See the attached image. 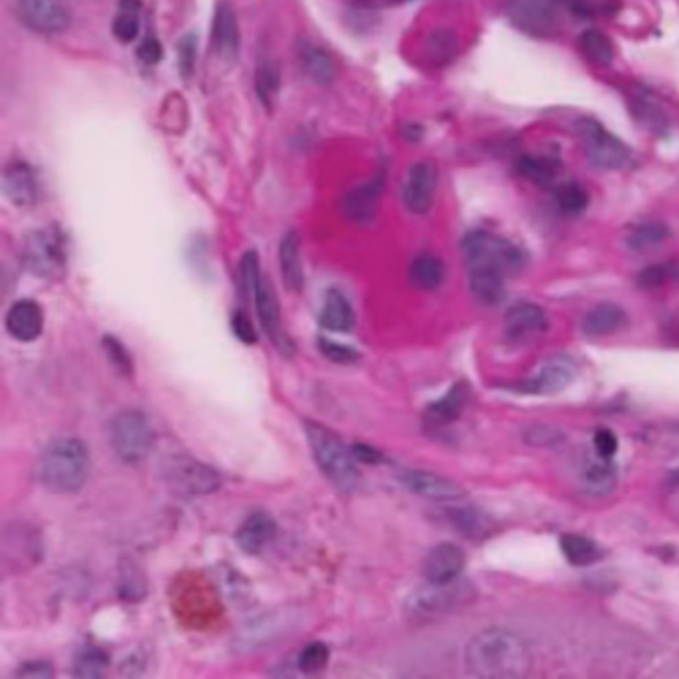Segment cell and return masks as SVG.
<instances>
[{
	"label": "cell",
	"mask_w": 679,
	"mask_h": 679,
	"mask_svg": "<svg viewBox=\"0 0 679 679\" xmlns=\"http://www.w3.org/2000/svg\"><path fill=\"white\" fill-rule=\"evenodd\" d=\"M462 251L475 299L486 306H498L506 299V279L526 263L524 252L515 243L489 231L467 235Z\"/></svg>",
	"instance_id": "obj_1"
},
{
	"label": "cell",
	"mask_w": 679,
	"mask_h": 679,
	"mask_svg": "<svg viewBox=\"0 0 679 679\" xmlns=\"http://www.w3.org/2000/svg\"><path fill=\"white\" fill-rule=\"evenodd\" d=\"M471 676L485 679H518L531 669L526 642L511 630L489 628L475 634L465 650Z\"/></svg>",
	"instance_id": "obj_2"
},
{
	"label": "cell",
	"mask_w": 679,
	"mask_h": 679,
	"mask_svg": "<svg viewBox=\"0 0 679 679\" xmlns=\"http://www.w3.org/2000/svg\"><path fill=\"white\" fill-rule=\"evenodd\" d=\"M91 461L84 443L75 438H59L40 455V482L55 494H73L87 482Z\"/></svg>",
	"instance_id": "obj_3"
},
{
	"label": "cell",
	"mask_w": 679,
	"mask_h": 679,
	"mask_svg": "<svg viewBox=\"0 0 679 679\" xmlns=\"http://www.w3.org/2000/svg\"><path fill=\"white\" fill-rule=\"evenodd\" d=\"M313 458L329 479L344 493H351L359 487L360 473L353 462L352 451L347 450L340 438L325 426L307 421L304 424Z\"/></svg>",
	"instance_id": "obj_4"
},
{
	"label": "cell",
	"mask_w": 679,
	"mask_h": 679,
	"mask_svg": "<svg viewBox=\"0 0 679 679\" xmlns=\"http://www.w3.org/2000/svg\"><path fill=\"white\" fill-rule=\"evenodd\" d=\"M113 450L126 463H140L153 445V429L144 413L128 409L116 414L109 425Z\"/></svg>",
	"instance_id": "obj_5"
},
{
	"label": "cell",
	"mask_w": 679,
	"mask_h": 679,
	"mask_svg": "<svg viewBox=\"0 0 679 679\" xmlns=\"http://www.w3.org/2000/svg\"><path fill=\"white\" fill-rule=\"evenodd\" d=\"M576 133L585 156L597 168L618 170L628 165L630 161L628 146L605 129L599 121L591 117L580 119L576 124Z\"/></svg>",
	"instance_id": "obj_6"
},
{
	"label": "cell",
	"mask_w": 679,
	"mask_h": 679,
	"mask_svg": "<svg viewBox=\"0 0 679 679\" xmlns=\"http://www.w3.org/2000/svg\"><path fill=\"white\" fill-rule=\"evenodd\" d=\"M24 259L32 274L43 279H59L67 262V245L59 229L34 231L24 246Z\"/></svg>",
	"instance_id": "obj_7"
},
{
	"label": "cell",
	"mask_w": 679,
	"mask_h": 679,
	"mask_svg": "<svg viewBox=\"0 0 679 679\" xmlns=\"http://www.w3.org/2000/svg\"><path fill=\"white\" fill-rule=\"evenodd\" d=\"M473 591L469 585L453 580L447 583H430L418 588L409 597L408 609L418 617H434L445 615L453 609L461 607L470 600Z\"/></svg>",
	"instance_id": "obj_8"
},
{
	"label": "cell",
	"mask_w": 679,
	"mask_h": 679,
	"mask_svg": "<svg viewBox=\"0 0 679 679\" xmlns=\"http://www.w3.org/2000/svg\"><path fill=\"white\" fill-rule=\"evenodd\" d=\"M511 19L528 34L547 36L560 26L567 0H510Z\"/></svg>",
	"instance_id": "obj_9"
},
{
	"label": "cell",
	"mask_w": 679,
	"mask_h": 679,
	"mask_svg": "<svg viewBox=\"0 0 679 679\" xmlns=\"http://www.w3.org/2000/svg\"><path fill=\"white\" fill-rule=\"evenodd\" d=\"M165 478L181 493L207 495L221 486L217 471L189 457L170 458L164 466Z\"/></svg>",
	"instance_id": "obj_10"
},
{
	"label": "cell",
	"mask_w": 679,
	"mask_h": 679,
	"mask_svg": "<svg viewBox=\"0 0 679 679\" xmlns=\"http://www.w3.org/2000/svg\"><path fill=\"white\" fill-rule=\"evenodd\" d=\"M252 295H254L256 312H258L264 332L267 333L280 353H283L284 356L294 355V341L284 331L278 296H276L274 287L266 276H260Z\"/></svg>",
	"instance_id": "obj_11"
},
{
	"label": "cell",
	"mask_w": 679,
	"mask_h": 679,
	"mask_svg": "<svg viewBox=\"0 0 679 679\" xmlns=\"http://www.w3.org/2000/svg\"><path fill=\"white\" fill-rule=\"evenodd\" d=\"M19 12L31 30L44 35L62 34L72 19L67 0H19Z\"/></svg>",
	"instance_id": "obj_12"
},
{
	"label": "cell",
	"mask_w": 679,
	"mask_h": 679,
	"mask_svg": "<svg viewBox=\"0 0 679 679\" xmlns=\"http://www.w3.org/2000/svg\"><path fill=\"white\" fill-rule=\"evenodd\" d=\"M438 172L429 162H418L409 169L404 187L402 201L410 213L428 214L433 207L437 193Z\"/></svg>",
	"instance_id": "obj_13"
},
{
	"label": "cell",
	"mask_w": 679,
	"mask_h": 679,
	"mask_svg": "<svg viewBox=\"0 0 679 679\" xmlns=\"http://www.w3.org/2000/svg\"><path fill=\"white\" fill-rule=\"evenodd\" d=\"M547 327L548 321L543 309L534 303H516L504 316V333L514 343L534 339L546 332Z\"/></svg>",
	"instance_id": "obj_14"
},
{
	"label": "cell",
	"mask_w": 679,
	"mask_h": 679,
	"mask_svg": "<svg viewBox=\"0 0 679 679\" xmlns=\"http://www.w3.org/2000/svg\"><path fill=\"white\" fill-rule=\"evenodd\" d=\"M386 178L384 173L376 176L349 191L345 195L343 210L351 221L356 223H368L376 217L382 193H384Z\"/></svg>",
	"instance_id": "obj_15"
},
{
	"label": "cell",
	"mask_w": 679,
	"mask_h": 679,
	"mask_svg": "<svg viewBox=\"0 0 679 679\" xmlns=\"http://www.w3.org/2000/svg\"><path fill=\"white\" fill-rule=\"evenodd\" d=\"M43 309L34 300L23 299L8 309L6 328L20 343H31L43 332Z\"/></svg>",
	"instance_id": "obj_16"
},
{
	"label": "cell",
	"mask_w": 679,
	"mask_h": 679,
	"mask_svg": "<svg viewBox=\"0 0 679 679\" xmlns=\"http://www.w3.org/2000/svg\"><path fill=\"white\" fill-rule=\"evenodd\" d=\"M465 554L458 546L441 543L435 546L424 561V575L430 583L457 580L465 567Z\"/></svg>",
	"instance_id": "obj_17"
},
{
	"label": "cell",
	"mask_w": 679,
	"mask_h": 679,
	"mask_svg": "<svg viewBox=\"0 0 679 679\" xmlns=\"http://www.w3.org/2000/svg\"><path fill=\"white\" fill-rule=\"evenodd\" d=\"M404 485L414 494L433 500L453 502L465 496V490L457 483L429 471H408L401 477Z\"/></svg>",
	"instance_id": "obj_18"
},
{
	"label": "cell",
	"mask_w": 679,
	"mask_h": 679,
	"mask_svg": "<svg viewBox=\"0 0 679 679\" xmlns=\"http://www.w3.org/2000/svg\"><path fill=\"white\" fill-rule=\"evenodd\" d=\"M575 378L571 363L564 359L551 360L536 376L520 386L522 392L530 394H554L567 388Z\"/></svg>",
	"instance_id": "obj_19"
},
{
	"label": "cell",
	"mask_w": 679,
	"mask_h": 679,
	"mask_svg": "<svg viewBox=\"0 0 679 679\" xmlns=\"http://www.w3.org/2000/svg\"><path fill=\"white\" fill-rule=\"evenodd\" d=\"M213 43L222 58L233 59L238 54L241 34L237 15L230 3L222 2L215 10L213 20Z\"/></svg>",
	"instance_id": "obj_20"
},
{
	"label": "cell",
	"mask_w": 679,
	"mask_h": 679,
	"mask_svg": "<svg viewBox=\"0 0 679 679\" xmlns=\"http://www.w3.org/2000/svg\"><path fill=\"white\" fill-rule=\"evenodd\" d=\"M276 524L266 512H254L239 527L235 540L246 554H259L274 539Z\"/></svg>",
	"instance_id": "obj_21"
},
{
	"label": "cell",
	"mask_w": 679,
	"mask_h": 679,
	"mask_svg": "<svg viewBox=\"0 0 679 679\" xmlns=\"http://www.w3.org/2000/svg\"><path fill=\"white\" fill-rule=\"evenodd\" d=\"M4 193L15 206L34 205L38 197V184L34 172L26 164H14L6 170L3 178Z\"/></svg>",
	"instance_id": "obj_22"
},
{
	"label": "cell",
	"mask_w": 679,
	"mask_h": 679,
	"mask_svg": "<svg viewBox=\"0 0 679 679\" xmlns=\"http://www.w3.org/2000/svg\"><path fill=\"white\" fill-rule=\"evenodd\" d=\"M280 274L288 291L300 292L304 287V272L300 258V239L295 231H288L279 246Z\"/></svg>",
	"instance_id": "obj_23"
},
{
	"label": "cell",
	"mask_w": 679,
	"mask_h": 679,
	"mask_svg": "<svg viewBox=\"0 0 679 679\" xmlns=\"http://www.w3.org/2000/svg\"><path fill=\"white\" fill-rule=\"evenodd\" d=\"M626 324V313L617 304L601 303L585 313L583 332L589 337H605L620 331Z\"/></svg>",
	"instance_id": "obj_24"
},
{
	"label": "cell",
	"mask_w": 679,
	"mask_h": 679,
	"mask_svg": "<svg viewBox=\"0 0 679 679\" xmlns=\"http://www.w3.org/2000/svg\"><path fill=\"white\" fill-rule=\"evenodd\" d=\"M319 323L331 332L347 333L355 325V312L351 303L339 290H329L321 308Z\"/></svg>",
	"instance_id": "obj_25"
},
{
	"label": "cell",
	"mask_w": 679,
	"mask_h": 679,
	"mask_svg": "<svg viewBox=\"0 0 679 679\" xmlns=\"http://www.w3.org/2000/svg\"><path fill=\"white\" fill-rule=\"evenodd\" d=\"M443 279H445V266L442 260L429 252H422L410 263L409 282L416 290H437Z\"/></svg>",
	"instance_id": "obj_26"
},
{
	"label": "cell",
	"mask_w": 679,
	"mask_h": 679,
	"mask_svg": "<svg viewBox=\"0 0 679 679\" xmlns=\"http://www.w3.org/2000/svg\"><path fill=\"white\" fill-rule=\"evenodd\" d=\"M466 402V389L462 384H455L438 401L433 402L426 409L425 417L429 424L447 425L461 416Z\"/></svg>",
	"instance_id": "obj_27"
},
{
	"label": "cell",
	"mask_w": 679,
	"mask_h": 679,
	"mask_svg": "<svg viewBox=\"0 0 679 679\" xmlns=\"http://www.w3.org/2000/svg\"><path fill=\"white\" fill-rule=\"evenodd\" d=\"M299 55L304 71L308 73L311 79L321 85L331 83L333 77H335V65H333L327 52L321 50L320 47L312 46V44H303Z\"/></svg>",
	"instance_id": "obj_28"
},
{
	"label": "cell",
	"mask_w": 679,
	"mask_h": 679,
	"mask_svg": "<svg viewBox=\"0 0 679 679\" xmlns=\"http://www.w3.org/2000/svg\"><path fill=\"white\" fill-rule=\"evenodd\" d=\"M560 548L565 559L576 567H585L596 563L601 557L599 546L585 536L567 534L560 539Z\"/></svg>",
	"instance_id": "obj_29"
},
{
	"label": "cell",
	"mask_w": 679,
	"mask_h": 679,
	"mask_svg": "<svg viewBox=\"0 0 679 679\" xmlns=\"http://www.w3.org/2000/svg\"><path fill=\"white\" fill-rule=\"evenodd\" d=\"M617 481L616 467L611 459L597 457V461L589 463L584 470V485L593 495H607L615 489Z\"/></svg>",
	"instance_id": "obj_30"
},
{
	"label": "cell",
	"mask_w": 679,
	"mask_h": 679,
	"mask_svg": "<svg viewBox=\"0 0 679 679\" xmlns=\"http://www.w3.org/2000/svg\"><path fill=\"white\" fill-rule=\"evenodd\" d=\"M518 169L532 184L543 187L554 184L557 174L556 161L543 156H524L519 161Z\"/></svg>",
	"instance_id": "obj_31"
},
{
	"label": "cell",
	"mask_w": 679,
	"mask_h": 679,
	"mask_svg": "<svg viewBox=\"0 0 679 679\" xmlns=\"http://www.w3.org/2000/svg\"><path fill=\"white\" fill-rule=\"evenodd\" d=\"M580 46L585 56L597 64L608 65L615 58V48L611 39L601 31H585L580 36Z\"/></svg>",
	"instance_id": "obj_32"
},
{
	"label": "cell",
	"mask_w": 679,
	"mask_h": 679,
	"mask_svg": "<svg viewBox=\"0 0 679 679\" xmlns=\"http://www.w3.org/2000/svg\"><path fill=\"white\" fill-rule=\"evenodd\" d=\"M108 654L100 648H88L80 653L73 666V674L80 678H97L104 676L108 669Z\"/></svg>",
	"instance_id": "obj_33"
},
{
	"label": "cell",
	"mask_w": 679,
	"mask_h": 679,
	"mask_svg": "<svg viewBox=\"0 0 679 679\" xmlns=\"http://www.w3.org/2000/svg\"><path fill=\"white\" fill-rule=\"evenodd\" d=\"M555 199L560 210L569 215L583 213L589 203L588 193L584 187L573 182L556 187Z\"/></svg>",
	"instance_id": "obj_34"
},
{
	"label": "cell",
	"mask_w": 679,
	"mask_h": 679,
	"mask_svg": "<svg viewBox=\"0 0 679 679\" xmlns=\"http://www.w3.org/2000/svg\"><path fill=\"white\" fill-rule=\"evenodd\" d=\"M280 87V75L278 68L272 63L260 65L256 71L255 88L260 101L266 107H271Z\"/></svg>",
	"instance_id": "obj_35"
},
{
	"label": "cell",
	"mask_w": 679,
	"mask_h": 679,
	"mask_svg": "<svg viewBox=\"0 0 679 679\" xmlns=\"http://www.w3.org/2000/svg\"><path fill=\"white\" fill-rule=\"evenodd\" d=\"M317 347H319L321 355L333 364L353 365L361 359L360 352L357 349L337 343V341L328 339V337H319Z\"/></svg>",
	"instance_id": "obj_36"
},
{
	"label": "cell",
	"mask_w": 679,
	"mask_h": 679,
	"mask_svg": "<svg viewBox=\"0 0 679 679\" xmlns=\"http://www.w3.org/2000/svg\"><path fill=\"white\" fill-rule=\"evenodd\" d=\"M668 237V231L658 223H645L638 226L630 235L629 243L636 251H648L649 248L660 245Z\"/></svg>",
	"instance_id": "obj_37"
},
{
	"label": "cell",
	"mask_w": 679,
	"mask_h": 679,
	"mask_svg": "<svg viewBox=\"0 0 679 679\" xmlns=\"http://www.w3.org/2000/svg\"><path fill=\"white\" fill-rule=\"evenodd\" d=\"M329 661V650L323 642H311L300 652L298 666L303 673L321 672Z\"/></svg>",
	"instance_id": "obj_38"
},
{
	"label": "cell",
	"mask_w": 679,
	"mask_h": 679,
	"mask_svg": "<svg viewBox=\"0 0 679 679\" xmlns=\"http://www.w3.org/2000/svg\"><path fill=\"white\" fill-rule=\"evenodd\" d=\"M140 31L138 12L120 10V14L113 20L112 32L121 43H130L137 38Z\"/></svg>",
	"instance_id": "obj_39"
},
{
	"label": "cell",
	"mask_w": 679,
	"mask_h": 679,
	"mask_svg": "<svg viewBox=\"0 0 679 679\" xmlns=\"http://www.w3.org/2000/svg\"><path fill=\"white\" fill-rule=\"evenodd\" d=\"M453 519L458 524L459 530L470 536L483 535L486 531H489V523L478 512L463 508V510L454 512Z\"/></svg>",
	"instance_id": "obj_40"
},
{
	"label": "cell",
	"mask_w": 679,
	"mask_h": 679,
	"mask_svg": "<svg viewBox=\"0 0 679 679\" xmlns=\"http://www.w3.org/2000/svg\"><path fill=\"white\" fill-rule=\"evenodd\" d=\"M103 347L105 352H107L108 359L112 361V364L115 365L120 372L125 374L132 372L133 365L129 353L116 337L105 336Z\"/></svg>",
	"instance_id": "obj_41"
},
{
	"label": "cell",
	"mask_w": 679,
	"mask_h": 679,
	"mask_svg": "<svg viewBox=\"0 0 679 679\" xmlns=\"http://www.w3.org/2000/svg\"><path fill=\"white\" fill-rule=\"evenodd\" d=\"M195 58H197V39L194 35H187L178 44V63L184 76H191L194 71Z\"/></svg>",
	"instance_id": "obj_42"
},
{
	"label": "cell",
	"mask_w": 679,
	"mask_h": 679,
	"mask_svg": "<svg viewBox=\"0 0 679 679\" xmlns=\"http://www.w3.org/2000/svg\"><path fill=\"white\" fill-rule=\"evenodd\" d=\"M457 46V40L449 32H439L430 40L429 51L433 58H437V63L445 62L449 59Z\"/></svg>",
	"instance_id": "obj_43"
},
{
	"label": "cell",
	"mask_w": 679,
	"mask_h": 679,
	"mask_svg": "<svg viewBox=\"0 0 679 679\" xmlns=\"http://www.w3.org/2000/svg\"><path fill=\"white\" fill-rule=\"evenodd\" d=\"M593 445H595L597 457L612 461L618 450V439L611 430L600 429L593 438Z\"/></svg>",
	"instance_id": "obj_44"
},
{
	"label": "cell",
	"mask_w": 679,
	"mask_h": 679,
	"mask_svg": "<svg viewBox=\"0 0 679 679\" xmlns=\"http://www.w3.org/2000/svg\"><path fill=\"white\" fill-rule=\"evenodd\" d=\"M260 276L258 254L248 251L242 260V280L247 292H254Z\"/></svg>",
	"instance_id": "obj_45"
},
{
	"label": "cell",
	"mask_w": 679,
	"mask_h": 679,
	"mask_svg": "<svg viewBox=\"0 0 679 679\" xmlns=\"http://www.w3.org/2000/svg\"><path fill=\"white\" fill-rule=\"evenodd\" d=\"M642 96H644L642 99L637 97L636 107H634L636 108L637 116H640V119L644 120L645 123L660 129L658 126H661L662 119H664L660 108H658V105L652 99H649L648 95Z\"/></svg>",
	"instance_id": "obj_46"
},
{
	"label": "cell",
	"mask_w": 679,
	"mask_h": 679,
	"mask_svg": "<svg viewBox=\"0 0 679 679\" xmlns=\"http://www.w3.org/2000/svg\"><path fill=\"white\" fill-rule=\"evenodd\" d=\"M231 327H233V332L243 344L254 345L258 341V336H256V331L254 325H252L251 320L248 319L246 315L242 312H237L231 320Z\"/></svg>",
	"instance_id": "obj_47"
},
{
	"label": "cell",
	"mask_w": 679,
	"mask_h": 679,
	"mask_svg": "<svg viewBox=\"0 0 679 679\" xmlns=\"http://www.w3.org/2000/svg\"><path fill=\"white\" fill-rule=\"evenodd\" d=\"M137 56L142 63L154 65L158 64L164 56V48H162L160 40L156 38L145 39L137 48Z\"/></svg>",
	"instance_id": "obj_48"
},
{
	"label": "cell",
	"mask_w": 679,
	"mask_h": 679,
	"mask_svg": "<svg viewBox=\"0 0 679 679\" xmlns=\"http://www.w3.org/2000/svg\"><path fill=\"white\" fill-rule=\"evenodd\" d=\"M54 676L50 664L47 662L36 661L28 662L19 669L18 677L23 678H51Z\"/></svg>",
	"instance_id": "obj_49"
},
{
	"label": "cell",
	"mask_w": 679,
	"mask_h": 679,
	"mask_svg": "<svg viewBox=\"0 0 679 679\" xmlns=\"http://www.w3.org/2000/svg\"><path fill=\"white\" fill-rule=\"evenodd\" d=\"M351 451L353 457L363 463H369V465H380L384 461V455L369 445H355Z\"/></svg>",
	"instance_id": "obj_50"
},
{
	"label": "cell",
	"mask_w": 679,
	"mask_h": 679,
	"mask_svg": "<svg viewBox=\"0 0 679 679\" xmlns=\"http://www.w3.org/2000/svg\"><path fill=\"white\" fill-rule=\"evenodd\" d=\"M665 278L666 270L664 267H653L641 275V284H644L645 287H654L664 282Z\"/></svg>",
	"instance_id": "obj_51"
},
{
	"label": "cell",
	"mask_w": 679,
	"mask_h": 679,
	"mask_svg": "<svg viewBox=\"0 0 679 679\" xmlns=\"http://www.w3.org/2000/svg\"><path fill=\"white\" fill-rule=\"evenodd\" d=\"M621 4L618 0H605L601 11L607 15H615L618 10H620Z\"/></svg>",
	"instance_id": "obj_52"
},
{
	"label": "cell",
	"mask_w": 679,
	"mask_h": 679,
	"mask_svg": "<svg viewBox=\"0 0 679 679\" xmlns=\"http://www.w3.org/2000/svg\"><path fill=\"white\" fill-rule=\"evenodd\" d=\"M140 0H121L120 10L138 12L140 10Z\"/></svg>",
	"instance_id": "obj_53"
},
{
	"label": "cell",
	"mask_w": 679,
	"mask_h": 679,
	"mask_svg": "<svg viewBox=\"0 0 679 679\" xmlns=\"http://www.w3.org/2000/svg\"><path fill=\"white\" fill-rule=\"evenodd\" d=\"M389 2L394 3V4H402V3L412 2V0H389Z\"/></svg>",
	"instance_id": "obj_54"
}]
</instances>
